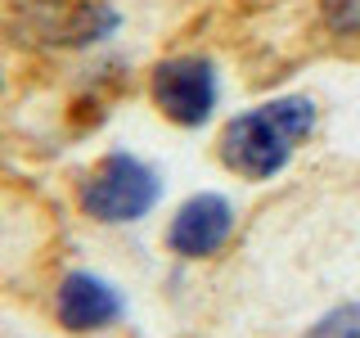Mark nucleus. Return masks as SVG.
<instances>
[{
  "instance_id": "f257e3e1",
  "label": "nucleus",
  "mask_w": 360,
  "mask_h": 338,
  "mask_svg": "<svg viewBox=\"0 0 360 338\" xmlns=\"http://www.w3.org/2000/svg\"><path fill=\"white\" fill-rule=\"evenodd\" d=\"M315 131V104L307 95H284L262 108H248L225 122L221 131V163L248 180H266L284 172L292 149Z\"/></svg>"
},
{
  "instance_id": "6e6552de",
  "label": "nucleus",
  "mask_w": 360,
  "mask_h": 338,
  "mask_svg": "<svg viewBox=\"0 0 360 338\" xmlns=\"http://www.w3.org/2000/svg\"><path fill=\"white\" fill-rule=\"evenodd\" d=\"M324 23L338 37H360V0H324Z\"/></svg>"
},
{
  "instance_id": "20e7f679",
  "label": "nucleus",
  "mask_w": 360,
  "mask_h": 338,
  "mask_svg": "<svg viewBox=\"0 0 360 338\" xmlns=\"http://www.w3.org/2000/svg\"><path fill=\"white\" fill-rule=\"evenodd\" d=\"M234 234V208L221 194H194L167 225V248L176 257H212Z\"/></svg>"
},
{
  "instance_id": "f03ea898",
  "label": "nucleus",
  "mask_w": 360,
  "mask_h": 338,
  "mask_svg": "<svg viewBox=\"0 0 360 338\" xmlns=\"http://www.w3.org/2000/svg\"><path fill=\"white\" fill-rule=\"evenodd\" d=\"M158 194H162V185H158L153 167L140 163V158L127 154V149L99 158V163L86 172V180L77 185V199H82L86 217H95L104 225L140 221L158 203Z\"/></svg>"
},
{
  "instance_id": "0eeeda50",
  "label": "nucleus",
  "mask_w": 360,
  "mask_h": 338,
  "mask_svg": "<svg viewBox=\"0 0 360 338\" xmlns=\"http://www.w3.org/2000/svg\"><path fill=\"white\" fill-rule=\"evenodd\" d=\"M302 338H360V302H342V307L324 311Z\"/></svg>"
},
{
  "instance_id": "39448f33",
  "label": "nucleus",
  "mask_w": 360,
  "mask_h": 338,
  "mask_svg": "<svg viewBox=\"0 0 360 338\" xmlns=\"http://www.w3.org/2000/svg\"><path fill=\"white\" fill-rule=\"evenodd\" d=\"M54 315L72 334H95V330H108L122 315V298L108 280L90 275V270H72V275H63L59 293H54Z\"/></svg>"
},
{
  "instance_id": "423d86ee",
  "label": "nucleus",
  "mask_w": 360,
  "mask_h": 338,
  "mask_svg": "<svg viewBox=\"0 0 360 338\" xmlns=\"http://www.w3.org/2000/svg\"><path fill=\"white\" fill-rule=\"evenodd\" d=\"M117 27V9L104 5V0H45L37 5V41H50V45H95L104 41L108 32Z\"/></svg>"
},
{
  "instance_id": "7ed1b4c3",
  "label": "nucleus",
  "mask_w": 360,
  "mask_h": 338,
  "mask_svg": "<svg viewBox=\"0 0 360 338\" xmlns=\"http://www.w3.org/2000/svg\"><path fill=\"white\" fill-rule=\"evenodd\" d=\"M153 104L162 108V118H172L176 127H202V122L217 113V68L207 59H194V54H185V59H167L153 68Z\"/></svg>"
}]
</instances>
